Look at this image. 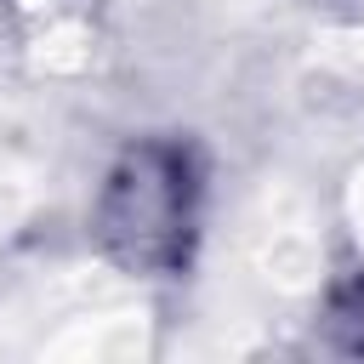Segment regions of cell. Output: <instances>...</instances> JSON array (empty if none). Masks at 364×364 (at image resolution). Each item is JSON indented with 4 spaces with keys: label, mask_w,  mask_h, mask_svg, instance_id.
<instances>
[{
    "label": "cell",
    "mask_w": 364,
    "mask_h": 364,
    "mask_svg": "<svg viewBox=\"0 0 364 364\" xmlns=\"http://www.w3.org/2000/svg\"><path fill=\"white\" fill-rule=\"evenodd\" d=\"M102 250L131 273H176L188 267L199 228V159L188 142H136L102 182L91 216Z\"/></svg>",
    "instance_id": "6da1fadb"
},
{
    "label": "cell",
    "mask_w": 364,
    "mask_h": 364,
    "mask_svg": "<svg viewBox=\"0 0 364 364\" xmlns=\"http://www.w3.org/2000/svg\"><path fill=\"white\" fill-rule=\"evenodd\" d=\"M324 330L336 336L341 353H364V279H353V284H341V290L330 296Z\"/></svg>",
    "instance_id": "7a4b0ae2"
}]
</instances>
